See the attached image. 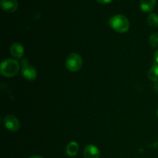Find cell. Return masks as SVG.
Listing matches in <instances>:
<instances>
[{
    "label": "cell",
    "mask_w": 158,
    "mask_h": 158,
    "mask_svg": "<svg viewBox=\"0 0 158 158\" xmlns=\"http://www.w3.org/2000/svg\"><path fill=\"white\" fill-rule=\"evenodd\" d=\"M79 152V145L77 142L72 141L67 145L66 149V153L69 157H74Z\"/></svg>",
    "instance_id": "10"
},
{
    "label": "cell",
    "mask_w": 158,
    "mask_h": 158,
    "mask_svg": "<svg viewBox=\"0 0 158 158\" xmlns=\"http://www.w3.org/2000/svg\"><path fill=\"white\" fill-rule=\"evenodd\" d=\"M148 77L151 81L158 82V65H154L148 71Z\"/></svg>",
    "instance_id": "11"
},
{
    "label": "cell",
    "mask_w": 158,
    "mask_h": 158,
    "mask_svg": "<svg viewBox=\"0 0 158 158\" xmlns=\"http://www.w3.org/2000/svg\"><path fill=\"white\" fill-rule=\"evenodd\" d=\"M29 158H43L41 156H38V155H35V156H32V157H29Z\"/></svg>",
    "instance_id": "17"
},
{
    "label": "cell",
    "mask_w": 158,
    "mask_h": 158,
    "mask_svg": "<svg viewBox=\"0 0 158 158\" xmlns=\"http://www.w3.org/2000/svg\"><path fill=\"white\" fill-rule=\"evenodd\" d=\"M110 27L116 32L123 33L127 32L130 28V22L125 15H115L110 19Z\"/></svg>",
    "instance_id": "2"
},
{
    "label": "cell",
    "mask_w": 158,
    "mask_h": 158,
    "mask_svg": "<svg viewBox=\"0 0 158 158\" xmlns=\"http://www.w3.org/2000/svg\"><path fill=\"white\" fill-rule=\"evenodd\" d=\"M149 44L151 45L152 47L157 48L158 47V32H154L152 35L150 36L149 40Z\"/></svg>",
    "instance_id": "13"
},
{
    "label": "cell",
    "mask_w": 158,
    "mask_h": 158,
    "mask_svg": "<svg viewBox=\"0 0 158 158\" xmlns=\"http://www.w3.org/2000/svg\"><path fill=\"white\" fill-rule=\"evenodd\" d=\"M154 90H155L156 92H157V94H158V82H157V83H156L155 84H154Z\"/></svg>",
    "instance_id": "16"
},
{
    "label": "cell",
    "mask_w": 158,
    "mask_h": 158,
    "mask_svg": "<svg viewBox=\"0 0 158 158\" xmlns=\"http://www.w3.org/2000/svg\"><path fill=\"white\" fill-rule=\"evenodd\" d=\"M1 7L5 12L12 13L16 11L18 8L17 0H1Z\"/></svg>",
    "instance_id": "6"
},
{
    "label": "cell",
    "mask_w": 158,
    "mask_h": 158,
    "mask_svg": "<svg viewBox=\"0 0 158 158\" xmlns=\"http://www.w3.org/2000/svg\"><path fill=\"white\" fill-rule=\"evenodd\" d=\"M3 123H4L6 128H7V130L12 131V132H15V131H19L20 127L19 120L14 115L6 116L4 118Z\"/></svg>",
    "instance_id": "5"
},
{
    "label": "cell",
    "mask_w": 158,
    "mask_h": 158,
    "mask_svg": "<svg viewBox=\"0 0 158 158\" xmlns=\"http://www.w3.org/2000/svg\"><path fill=\"white\" fill-rule=\"evenodd\" d=\"M96 1L100 4H108V3L112 2V0H96Z\"/></svg>",
    "instance_id": "14"
},
{
    "label": "cell",
    "mask_w": 158,
    "mask_h": 158,
    "mask_svg": "<svg viewBox=\"0 0 158 158\" xmlns=\"http://www.w3.org/2000/svg\"><path fill=\"white\" fill-rule=\"evenodd\" d=\"M157 0H140V9L145 12H149L153 11L155 7Z\"/></svg>",
    "instance_id": "9"
},
{
    "label": "cell",
    "mask_w": 158,
    "mask_h": 158,
    "mask_svg": "<svg viewBox=\"0 0 158 158\" xmlns=\"http://www.w3.org/2000/svg\"><path fill=\"white\" fill-rule=\"evenodd\" d=\"M83 66V59L79 54L71 53L66 60V66L71 72H77Z\"/></svg>",
    "instance_id": "3"
},
{
    "label": "cell",
    "mask_w": 158,
    "mask_h": 158,
    "mask_svg": "<svg viewBox=\"0 0 158 158\" xmlns=\"http://www.w3.org/2000/svg\"><path fill=\"white\" fill-rule=\"evenodd\" d=\"M148 24L151 27L156 28L158 26V15L156 13H151L148 17Z\"/></svg>",
    "instance_id": "12"
},
{
    "label": "cell",
    "mask_w": 158,
    "mask_h": 158,
    "mask_svg": "<svg viewBox=\"0 0 158 158\" xmlns=\"http://www.w3.org/2000/svg\"><path fill=\"white\" fill-rule=\"evenodd\" d=\"M19 70V62L13 59H7L2 61L0 66L1 74L5 77L10 78L18 73Z\"/></svg>",
    "instance_id": "1"
},
{
    "label": "cell",
    "mask_w": 158,
    "mask_h": 158,
    "mask_svg": "<svg viewBox=\"0 0 158 158\" xmlns=\"http://www.w3.org/2000/svg\"><path fill=\"white\" fill-rule=\"evenodd\" d=\"M157 117H158V109H157Z\"/></svg>",
    "instance_id": "18"
},
{
    "label": "cell",
    "mask_w": 158,
    "mask_h": 158,
    "mask_svg": "<svg viewBox=\"0 0 158 158\" xmlns=\"http://www.w3.org/2000/svg\"><path fill=\"white\" fill-rule=\"evenodd\" d=\"M154 60H155V61L158 63V49L156 51L155 53H154Z\"/></svg>",
    "instance_id": "15"
},
{
    "label": "cell",
    "mask_w": 158,
    "mask_h": 158,
    "mask_svg": "<svg viewBox=\"0 0 158 158\" xmlns=\"http://www.w3.org/2000/svg\"><path fill=\"white\" fill-rule=\"evenodd\" d=\"M10 52L15 59H21L24 55V48L20 43H15L11 46Z\"/></svg>",
    "instance_id": "8"
},
{
    "label": "cell",
    "mask_w": 158,
    "mask_h": 158,
    "mask_svg": "<svg viewBox=\"0 0 158 158\" xmlns=\"http://www.w3.org/2000/svg\"><path fill=\"white\" fill-rule=\"evenodd\" d=\"M100 151L95 145H88L83 151L84 158H100Z\"/></svg>",
    "instance_id": "7"
},
{
    "label": "cell",
    "mask_w": 158,
    "mask_h": 158,
    "mask_svg": "<svg viewBox=\"0 0 158 158\" xmlns=\"http://www.w3.org/2000/svg\"><path fill=\"white\" fill-rule=\"evenodd\" d=\"M22 73L28 80H34L37 77V73L35 68L28 63L26 59L22 60Z\"/></svg>",
    "instance_id": "4"
}]
</instances>
